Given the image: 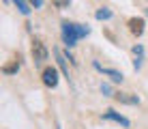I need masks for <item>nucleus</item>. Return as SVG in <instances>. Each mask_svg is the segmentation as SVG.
I'll list each match as a JSON object with an SVG mask.
<instances>
[{
  "label": "nucleus",
  "instance_id": "nucleus-1",
  "mask_svg": "<svg viewBox=\"0 0 148 129\" xmlns=\"http://www.w3.org/2000/svg\"><path fill=\"white\" fill-rule=\"evenodd\" d=\"M90 32L88 26H82V24H73V22H62V41L67 48H73L75 43L86 37V34Z\"/></svg>",
  "mask_w": 148,
  "mask_h": 129
},
{
  "label": "nucleus",
  "instance_id": "nucleus-2",
  "mask_svg": "<svg viewBox=\"0 0 148 129\" xmlns=\"http://www.w3.org/2000/svg\"><path fill=\"white\" fill-rule=\"evenodd\" d=\"M32 58H34L37 65L47 60V48H45L43 41H39V39H32Z\"/></svg>",
  "mask_w": 148,
  "mask_h": 129
},
{
  "label": "nucleus",
  "instance_id": "nucleus-3",
  "mask_svg": "<svg viewBox=\"0 0 148 129\" xmlns=\"http://www.w3.org/2000/svg\"><path fill=\"white\" fill-rule=\"evenodd\" d=\"M43 84L47 88H56L58 86V71L54 67H45L43 69Z\"/></svg>",
  "mask_w": 148,
  "mask_h": 129
},
{
  "label": "nucleus",
  "instance_id": "nucleus-4",
  "mask_svg": "<svg viewBox=\"0 0 148 129\" xmlns=\"http://www.w3.org/2000/svg\"><path fill=\"white\" fill-rule=\"evenodd\" d=\"M127 26H129L131 34L142 37V34H144V28H146V22H144V17H131L129 22H127Z\"/></svg>",
  "mask_w": 148,
  "mask_h": 129
},
{
  "label": "nucleus",
  "instance_id": "nucleus-5",
  "mask_svg": "<svg viewBox=\"0 0 148 129\" xmlns=\"http://www.w3.org/2000/svg\"><path fill=\"white\" fill-rule=\"evenodd\" d=\"M95 69H97V71H101L103 75H108L112 82H116V84H118V82H122V73H120V71H116V69H110V67H101L99 63H95Z\"/></svg>",
  "mask_w": 148,
  "mask_h": 129
},
{
  "label": "nucleus",
  "instance_id": "nucleus-6",
  "mask_svg": "<svg viewBox=\"0 0 148 129\" xmlns=\"http://www.w3.org/2000/svg\"><path fill=\"white\" fill-rule=\"evenodd\" d=\"M103 118H105V121H112V123H118V125H122V127H129L131 125L129 118H125L122 114H118V112H114V110L103 112Z\"/></svg>",
  "mask_w": 148,
  "mask_h": 129
},
{
  "label": "nucleus",
  "instance_id": "nucleus-7",
  "mask_svg": "<svg viewBox=\"0 0 148 129\" xmlns=\"http://www.w3.org/2000/svg\"><path fill=\"white\" fill-rule=\"evenodd\" d=\"M114 99L118 103H127V106H137L140 99L135 95H129V92H114Z\"/></svg>",
  "mask_w": 148,
  "mask_h": 129
},
{
  "label": "nucleus",
  "instance_id": "nucleus-8",
  "mask_svg": "<svg viewBox=\"0 0 148 129\" xmlns=\"http://www.w3.org/2000/svg\"><path fill=\"white\" fill-rule=\"evenodd\" d=\"M56 54V60H58V67H60V71H62V75L69 80V67H67V56H62V52L60 50H56L54 52Z\"/></svg>",
  "mask_w": 148,
  "mask_h": 129
},
{
  "label": "nucleus",
  "instance_id": "nucleus-9",
  "mask_svg": "<svg viewBox=\"0 0 148 129\" xmlns=\"http://www.w3.org/2000/svg\"><path fill=\"white\" fill-rule=\"evenodd\" d=\"M13 2H15V7H17V11L22 15H30V11H32L30 2H26V0H13Z\"/></svg>",
  "mask_w": 148,
  "mask_h": 129
},
{
  "label": "nucleus",
  "instance_id": "nucleus-10",
  "mask_svg": "<svg viewBox=\"0 0 148 129\" xmlns=\"http://www.w3.org/2000/svg\"><path fill=\"white\" fill-rule=\"evenodd\" d=\"M95 17L99 19V22H105V19H112V11H110V9H99V11L95 13Z\"/></svg>",
  "mask_w": 148,
  "mask_h": 129
},
{
  "label": "nucleus",
  "instance_id": "nucleus-11",
  "mask_svg": "<svg viewBox=\"0 0 148 129\" xmlns=\"http://www.w3.org/2000/svg\"><path fill=\"white\" fill-rule=\"evenodd\" d=\"M4 73H17V71H19V63H17V60H15V63H11V65H4Z\"/></svg>",
  "mask_w": 148,
  "mask_h": 129
},
{
  "label": "nucleus",
  "instance_id": "nucleus-12",
  "mask_svg": "<svg viewBox=\"0 0 148 129\" xmlns=\"http://www.w3.org/2000/svg\"><path fill=\"white\" fill-rule=\"evenodd\" d=\"M52 2H54L58 9H62V7H69V0H52Z\"/></svg>",
  "mask_w": 148,
  "mask_h": 129
},
{
  "label": "nucleus",
  "instance_id": "nucleus-13",
  "mask_svg": "<svg viewBox=\"0 0 148 129\" xmlns=\"http://www.w3.org/2000/svg\"><path fill=\"white\" fill-rule=\"evenodd\" d=\"M101 92H105L108 97H114V95H112V88H110V84H101Z\"/></svg>",
  "mask_w": 148,
  "mask_h": 129
},
{
  "label": "nucleus",
  "instance_id": "nucleus-14",
  "mask_svg": "<svg viewBox=\"0 0 148 129\" xmlns=\"http://www.w3.org/2000/svg\"><path fill=\"white\" fill-rule=\"evenodd\" d=\"M133 54H135V56H142V54H144V48H142V45H135V48H133Z\"/></svg>",
  "mask_w": 148,
  "mask_h": 129
},
{
  "label": "nucleus",
  "instance_id": "nucleus-15",
  "mask_svg": "<svg viewBox=\"0 0 148 129\" xmlns=\"http://www.w3.org/2000/svg\"><path fill=\"white\" fill-rule=\"evenodd\" d=\"M30 4H32L34 9H39V7H43V0H30Z\"/></svg>",
  "mask_w": 148,
  "mask_h": 129
},
{
  "label": "nucleus",
  "instance_id": "nucleus-16",
  "mask_svg": "<svg viewBox=\"0 0 148 129\" xmlns=\"http://www.w3.org/2000/svg\"><path fill=\"white\" fill-rule=\"evenodd\" d=\"M146 17H148V9H146Z\"/></svg>",
  "mask_w": 148,
  "mask_h": 129
},
{
  "label": "nucleus",
  "instance_id": "nucleus-17",
  "mask_svg": "<svg viewBox=\"0 0 148 129\" xmlns=\"http://www.w3.org/2000/svg\"><path fill=\"white\" fill-rule=\"evenodd\" d=\"M58 129H60V127H58Z\"/></svg>",
  "mask_w": 148,
  "mask_h": 129
}]
</instances>
